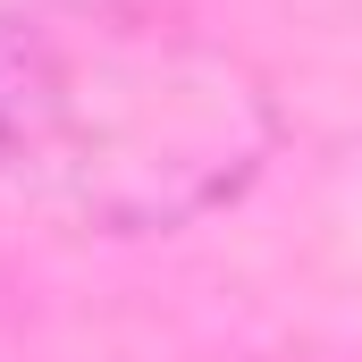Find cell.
<instances>
[{"label":"cell","mask_w":362,"mask_h":362,"mask_svg":"<svg viewBox=\"0 0 362 362\" xmlns=\"http://www.w3.org/2000/svg\"><path fill=\"white\" fill-rule=\"evenodd\" d=\"M278 152L270 76L144 0L0 8V219L42 236H169Z\"/></svg>","instance_id":"obj_1"}]
</instances>
